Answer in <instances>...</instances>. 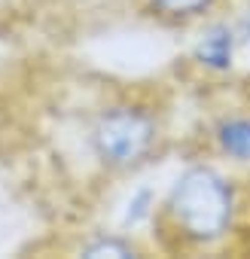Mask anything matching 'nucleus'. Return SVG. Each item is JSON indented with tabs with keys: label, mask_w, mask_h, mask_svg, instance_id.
Here are the masks:
<instances>
[{
	"label": "nucleus",
	"mask_w": 250,
	"mask_h": 259,
	"mask_svg": "<svg viewBox=\"0 0 250 259\" xmlns=\"http://www.w3.org/2000/svg\"><path fill=\"white\" fill-rule=\"evenodd\" d=\"M235 217V195L223 174L195 165L186 168L168 189L156 226L177 247H211L226 238Z\"/></svg>",
	"instance_id": "1"
},
{
	"label": "nucleus",
	"mask_w": 250,
	"mask_h": 259,
	"mask_svg": "<svg viewBox=\"0 0 250 259\" xmlns=\"http://www.w3.org/2000/svg\"><path fill=\"white\" fill-rule=\"evenodd\" d=\"M217 147L238 162H250V119H226L217 125Z\"/></svg>",
	"instance_id": "4"
},
{
	"label": "nucleus",
	"mask_w": 250,
	"mask_h": 259,
	"mask_svg": "<svg viewBox=\"0 0 250 259\" xmlns=\"http://www.w3.org/2000/svg\"><path fill=\"white\" fill-rule=\"evenodd\" d=\"M195 61L204 64L207 70H229L232 67V31L214 28L211 34H204L195 46Z\"/></svg>",
	"instance_id": "3"
},
{
	"label": "nucleus",
	"mask_w": 250,
	"mask_h": 259,
	"mask_svg": "<svg viewBox=\"0 0 250 259\" xmlns=\"http://www.w3.org/2000/svg\"><path fill=\"white\" fill-rule=\"evenodd\" d=\"M79 256H89V259H104V256H135V244L125 241L119 235H98L92 238L89 244L79 247Z\"/></svg>",
	"instance_id": "7"
},
{
	"label": "nucleus",
	"mask_w": 250,
	"mask_h": 259,
	"mask_svg": "<svg viewBox=\"0 0 250 259\" xmlns=\"http://www.w3.org/2000/svg\"><path fill=\"white\" fill-rule=\"evenodd\" d=\"M156 213H159L156 192H153L150 186H141V189L132 192L129 204H125V210H122V226H125V229H138V226L156 220Z\"/></svg>",
	"instance_id": "6"
},
{
	"label": "nucleus",
	"mask_w": 250,
	"mask_h": 259,
	"mask_svg": "<svg viewBox=\"0 0 250 259\" xmlns=\"http://www.w3.org/2000/svg\"><path fill=\"white\" fill-rule=\"evenodd\" d=\"M147 10L165 22H189L195 16H201L214 0H144Z\"/></svg>",
	"instance_id": "5"
},
{
	"label": "nucleus",
	"mask_w": 250,
	"mask_h": 259,
	"mask_svg": "<svg viewBox=\"0 0 250 259\" xmlns=\"http://www.w3.org/2000/svg\"><path fill=\"white\" fill-rule=\"evenodd\" d=\"M156 138H159L156 116L135 104H116L101 110L89 132L98 162L113 171H125L144 162L156 147Z\"/></svg>",
	"instance_id": "2"
}]
</instances>
